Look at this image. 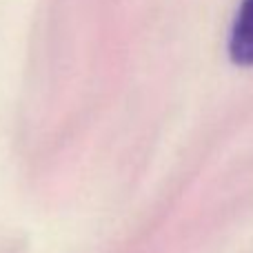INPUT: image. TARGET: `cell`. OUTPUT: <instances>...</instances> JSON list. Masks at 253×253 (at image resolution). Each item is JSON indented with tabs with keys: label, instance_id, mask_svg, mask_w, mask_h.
Instances as JSON below:
<instances>
[{
	"label": "cell",
	"instance_id": "6da1fadb",
	"mask_svg": "<svg viewBox=\"0 0 253 253\" xmlns=\"http://www.w3.org/2000/svg\"><path fill=\"white\" fill-rule=\"evenodd\" d=\"M229 56L236 65H253V0H242L229 34Z\"/></svg>",
	"mask_w": 253,
	"mask_h": 253
}]
</instances>
